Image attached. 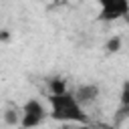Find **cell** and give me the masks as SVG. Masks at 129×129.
Wrapping results in <instances>:
<instances>
[{"instance_id":"6da1fadb","label":"cell","mask_w":129,"mask_h":129,"mask_svg":"<svg viewBox=\"0 0 129 129\" xmlns=\"http://www.w3.org/2000/svg\"><path fill=\"white\" fill-rule=\"evenodd\" d=\"M48 105H50V119L54 121H62V123H89L87 113L83 111V105L77 101L75 93L64 91V93H50L48 97Z\"/></svg>"},{"instance_id":"7a4b0ae2","label":"cell","mask_w":129,"mask_h":129,"mask_svg":"<svg viewBox=\"0 0 129 129\" xmlns=\"http://www.w3.org/2000/svg\"><path fill=\"white\" fill-rule=\"evenodd\" d=\"M46 119V109H44V105L38 101V99H28L24 105H22V123H20V127H36V125H40L42 121Z\"/></svg>"},{"instance_id":"3957f363","label":"cell","mask_w":129,"mask_h":129,"mask_svg":"<svg viewBox=\"0 0 129 129\" xmlns=\"http://www.w3.org/2000/svg\"><path fill=\"white\" fill-rule=\"evenodd\" d=\"M97 2L101 6L99 18L105 22H111L129 14V0H97Z\"/></svg>"},{"instance_id":"277c9868","label":"cell","mask_w":129,"mask_h":129,"mask_svg":"<svg viewBox=\"0 0 129 129\" xmlns=\"http://www.w3.org/2000/svg\"><path fill=\"white\" fill-rule=\"evenodd\" d=\"M73 93H75L77 101H79L83 107H87V105H93V103L99 99L101 89H99V85H97V83H85V85H79Z\"/></svg>"},{"instance_id":"5b68a950","label":"cell","mask_w":129,"mask_h":129,"mask_svg":"<svg viewBox=\"0 0 129 129\" xmlns=\"http://www.w3.org/2000/svg\"><path fill=\"white\" fill-rule=\"evenodd\" d=\"M4 123L10 125V127H16L22 123V107L20 109H8L4 113Z\"/></svg>"},{"instance_id":"8992f818","label":"cell","mask_w":129,"mask_h":129,"mask_svg":"<svg viewBox=\"0 0 129 129\" xmlns=\"http://www.w3.org/2000/svg\"><path fill=\"white\" fill-rule=\"evenodd\" d=\"M48 89H50V93H64L67 91V81L64 79H60V77H54V79H50L48 81Z\"/></svg>"},{"instance_id":"52a82bcc","label":"cell","mask_w":129,"mask_h":129,"mask_svg":"<svg viewBox=\"0 0 129 129\" xmlns=\"http://www.w3.org/2000/svg\"><path fill=\"white\" fill-rule=\"evenodd\" d=\"M119 105H123V107H129V81H123V85H121Z\"/></svg>"},{"instance_id":"ba28073f","label":"cell","mask_w":129,"mask_h":129,"mask_svg":"<svg viewBox=\"0 0 129 129\" xmlns=\"http://www.w3.org/2000/svg\"><path fill=\"white\" fill-rule=\"evenodd\" d=\"M105 48H107V52H117V50H121V38H119V36L109 38L107 44H105Z\"/></svg>"}]
</instances>
